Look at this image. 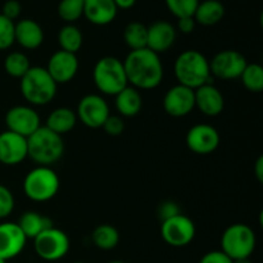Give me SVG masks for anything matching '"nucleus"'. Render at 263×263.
Returning <instances> with one entry per match:
<instances>
[{"label": "nucleus", "instance_id": "nucleus-1", "mask_svg": "<svg viewBox=\"0 0 263 263\" xmlns=\"http://www.w3.org/2000/svg\"><path fill=\"white\" fill-rule=\"evenodd\" d=\"M126 77L130 86L138 90H152L163 80V64L159 54L144 48L131 50L123 61Z\"/></svg>", "mask_w": 263, "mask_h": 263}, {"label": "nucleus", "instance_id": "nucleus-2", "mask_svg": "<svg viewBox=\"0 0 263 263\" xmlns=\"http://www.w3.org/2000/svg\"><path fill=\"white\" fill-rule=\"evenodd\" d=\"M175 77L180 85L189 89H198L212 82L210 61L198 50H185L175 61Z\"/></svg>", "mask_w": 263, "mask_h": 263}, {"label": "nucleus", "instance_id": "nucleus-3", "mask_svg": "<svg viewBox=\"0 0 263 263\" xmlns=\"http://www.w3.org/2000/svg\"><path fill=\"white\" fill-rule=\"evenodd\" d=\"M64 143L61 135L45 126H40L27 138V154L39 166L50 167L62 158Z\"/></svg>", "mask_w": 263, "mask_h": 263}, {"label": "nucleus", "instance_id": "nucleus-4", "mask_svg": "<svg viewBox=\"0 0 263 263\" xmlns=\"http://www.w3.org/2000/svg\"><path fill=\"white\" fill-rule=\"evenodd\" d=\"M58 85L44 67H31L21 79L20 89L26 102L32 105H46L55 98Z\"/></svg>", "mask_w": 263, "mask_h": 263}, {"label": "nucleus", "instance_id": "nucleus-5", "mask_svg": "<svg viewBox=\"0 0 263 263\" xmlns=\"http://www.w3.org/2000/svg\"><path fill=\"white\" fill-rule=\"evenodd\" d=\"M92 80L102 94L116 97L128 85L123 62L116 57H103L95 63Z\"/></svg>", "mask_w": 263, "mask_h": 263}, {"label": "nucleus", "instance_id": "nucleus-6", "mask_svg": "<svg viewBox=\"0 0 263 263\" xmlns=\"http://www.w3.org/2000/svg\"><path fill=\"white\" fill-rule=\"evenodd\" d=\"M61 181L53 168L37 166L31 170L23 180V193L33 202H48L59 192Z\"/></svg>", "mask_w": 263, "mask_h": 263}, {"label": "nucleus", "instance_id": "nucleus-7", "mask_svg": "<svg viewBox=\"0 0 263 263\" xmlns=\"http://www.w3.org/2000/svg\"><path fill=\"white\" fill-rule=\"evenodd\" d=\"M256 246V233L246 223L230 225L221 236V251L233 261L251 258Z\"/></svg>", "mask_w": 263, "mask_h": 263}, {"label": "nucleus", "instance_id": "nucleus-8", "mask_svg": "<svg viewBox=\"0 0 263 263\" xmlns=\"http://www.w3.org/2000/svg\"><path fill=\"white\" fill-rule=\"evenodd\" d=\"M71 241L68 235L54 226L46 229L33 239V249L44 261H59L69 252Z\"/></svg>", "mask_w": 263, "mask_h": 263}, {"label": "nucleus", "instance_id": "nucleus-9", "mask_svg": "<svg viewBox=\"0 0 263 263\" xmlns=\"http://www.w3.org/2000/svg\"><path fill=\"white\" fill-rule=\"evenodd\" d=\"M195 233H197V229H195L192 218L181 215V213L168 218V220L162 221V239L168 246L175 247V248L189 246L194 240Z\"/></svg>", "mask_w": 263, "mask_h": 263}, {"label": "nucleus", "instance_id": "nucleus-10", "mask_svg": "<svg viewBox=\"0 0 263 263\" xmlns=\"http://www.w3.org/2000/svg\"><path fill=\"white\" fill-rule=\"evenodd\" d=\"M247 64L248 62L240 51L228 49L217 53L210 61L211 74L221 80L240 79Z\"/></svg>", "mask_w": 263, "mask_h": 263}, {"label": "nucleus", "instance_id": "nucleus-11", "mask_svg": "<svg viewBox=\"0 0 263 263\" xmlns=\"http://www.w3.org/2000/svg\"><path fill=\"white\" fill-rule=\"evenodd\" d=\"M76 116L86 127L100 128L110 116L109 105L100 95H85L77 105Z\"/></svg>", "mask_w": 263, "mask_h": 263}, {"label": "nucleus", "instance_id": "nucleus-12", "mask_svg": "<svg viewBox=\"0 0 263 263\" xmlns=\"http://www.w3.org/2000/svg\"><path fill=\"white\" fill-rule=\"evenodd\" d=\"M8 130L27 139L41 126L40 116L28 105H15L5 115Z\"/></svg>", "mask_w": 263, "mask_h": 263}, {"label": "nucleus", "instance_id": "nucleus-13", "mask_svg": "<svg viewBox=\"0 0 263 263\" xmlns=\"http://www.w3.org/2000/svg\"><path fill=\"white\" fill-rule=\"evenodd\" d=\"M220 134L213 126L199 123L189 128L186 134V145L193 153L207 156L213 153L220 145Z\"/></svg>", "mask_w": 263, "mask_h": 263}, {"label": "nucleus", "instance_id": "nucleus-14", "mask_svg": "<svg viewBox=\"0 0 263 263\" xmlns=\"http://www.w3.org/2000/svg\"><path fill=\"white\" fill-rule=\"evenodd\" d=\"M163 109L171 117H185L195 109L194 90L177 84L167 90L163 98Z\"/></svg>", "mask_w": 263, "mask_h": 263}, {"label": "nucleus", "instance_id": "nucleus-15", "mask_svg": "<svg viewBox=\"0 0 263 263\" xmlns=\"http://www.w3.org/2000/svg\"><path fill=\"white\" fill-rule=\"evenodd\" d=\"M27 157V139L9 130L0 134V163L17 166Z\"/></svg>", "mask_w": 263, "mask_h": 263}, {"label": "nucleus", "instance_id": "nucleus-16", "mask_svg": "<svg viewBox=\"0 0 263 263\" xmlns=\"http://www.w3.org/2000/svg\"><path fill=\"white\" fill-rule=\"evenodd\" d=\"M46 71L57 85L67 84L76 77L79 72V59L76 54L58 50L50 57Z\"/></svg>", "mask_w": 263, "mask_h": 263}, {"label": "nucleus", "instance_id": "nucleus-17", "mask_svg": "<svg viewBox=\"0 0 263 263\" xmlns=\"http://www.w3.org/2000/svg\"><path fill=\"white\" fill-rule=\"evenodd\" d=\"M27 238L15 222L0 223V258L9 261L25 249Z\"/></svg>", "mask_w": 263, "mask_h": 263}, {"label": "nucleus", "instance_id": "nucleus-18", "mask_svg": "<svg viewBox=\"0 0 263 263\" xmlns=\"http://www.w3.org/2000/svg\"><path fill=\"white\" fill-rule=\"evenodd\" d=\"M195 108L208 117H216L222 113L225 108V99L222 92L215 85L205 84L194 90Z\"/></svg>", "mask_w": 263, "mask_h": 263}, {"label": "nucleus", "instance_id": "nucleus-19", "mask_svg": "<svg viewBox=\"0 0 263 263\" xmlns=\"http://www.w3.org/2000/svg\"><path fill=\"white\" fill-rule=\"evenodd\" d=\"M176 40V28L167 21H157L148 27L146 48L157 54L164 53Z\"/></svg>", "mask_w": 263, "mask_h": 263}, {"label": "nucleus", "instance_id": "nucleus-20", "mask_svg": "<svg viewBox=\"0 0 263 263\" xmlns=\"http://www.w3.org/2000/svg\"><path fill=\"white\" fill-rule=\"evenodd\" d=\"M117 7L113 0H85L84 15L87 21L98 26L113 22L117 15Z\"/></svg>", "mask_w": 263, "mask_h": 263}, {"label": "nucleus", "instance_id": "nucleus-21", "mask_svg": "<svg viewBox=\"0 0 263 263\" xmlns=\"http://www.w3.org/2000/svg\"><path fill=\"white\" fill-rule=\"evenodd\" d=\"M15 43L23 49H37L44 41V31L41 26L33 20H21L15 23Z\"/></svg>", "mask_w": 263, "mask_h": 263}, {"label": "nucleus", "instance_id": "nucleus-22", "mask_svg": "<svg viewBox=\"0 0 263 263\" xmlns=\"http://www.w3.org/2000/svg\"><path fill=\"white\" fill-rule=\"evenodd\" d=\"M115 98L116 109L123 117H134L139 115L143 107V98L140 91L130 85L121 90Z\"/></svg>", "mask_w": 263, "mask_h": 263}, {"label": "nucleus", "instance_id": "nucleus-23", "mask_svg": "<svg viewBox=\"0 0 263 263\" xmlns=\"http://www.w3.org/2000/svg\"><path fill=\"white\" fill-rule=\"evenodd\" d=\"M76 123L77 116L74 110H72L71 108L59 107L57 109L51 110L50 115L48 116L45 127L62 136L73 130Z\"/></svg>", "mask_w": 263, "mask_h": 263}, {"label": "nucleus", "instance_id": "nucleus-24", "mask_svg": "<svg viewBox=\"0 0 263 263\" xmlns=\"http://www.w3.org/2000/svg\"><path fill=\"white\" fill-rule=\"evenodd\" d=\"M225 15V7L220 0H204L198 4L195 9L194 18L195 23L202 26H213L220 22Z\"/></svg>", "mask_w": 263, "mask_h": 263}, {"label": "nucleus", "instance_id": "nucleus-25", "mask_svg": "<svg viewBox=\"0 0 263 263\" xmlns=\"http://www.w3.org/2000/svg\"><path fill=\"white\" fill-rule=\"evenodd\" d=\"M17 225L20 226L26 238L33 240L39 234L45 231L46 229L51 228L53 223H51L50 218L45 217L41 213L35 212V211H28V212H25L21 216Z\"/></svg>", "mask_w": 263, "mask_h": 263}, {"label": "nucleus", "instance_id": "nucleus-26", "mask_svg": "<svg viewBox=\"0 0 263 263\" xmlns=\"http://www.w3.org/2000/svg\"><path fill=\"white\" fill-rule=\"evenodd\" d=\"M91 239L97 248L102 251H110V249H115L120 243V233L115 226L103 223L94 229Z\"/></svg>", "mask_w": 263, "mask_h": 263}, {"label": "nucleus", "instance_id": "nucleus-27", "mask_svg": "<svg viewBox=\"0 0 263 263\" xmlns=\"http://www.w3.org/2000/svg\"><path fill=\"white\" fill-rule=\"evenodd\" d=\"M58 43L61 50L76 54L81 49L84 43V36L79 27L74 25H66L61 28L58 33Z\"/></svg>", "mask_w": 263, "mask_h": 263}, {"label": "nucleus", "instance_id": "nucleus-28", "mask_svg": "<svg viewBox=\"0 0 263 263\" xmlns=\"http://www.w3.org/2000/svg\"><path fill=\"white\" fill-rule=\"evenodd\" d=\"M123 40L131 50L146 48L148 41V27L140 22L128 23L123 31Z\"/></svg>", "mask_w": 263, "mask_h": 263}, {"label": "nucleus", "instance_id": "nucleus-29", "mask_svg": "<svg viewBox=\"0 0 263 263\" xmlns=\"http://www.w3.org/2000/svg\"><path fill=\"white\" fill-rule=\"evenodd\" d=\"M31 68L30 59L22 51H12L4 59V69L10 77L22 79Z\"/></svg>", "mask_w": 263, "mask_h": 263}, {"label": "nucleus", "instance_id": "nucleus-30", "mask_svg": "<svg viewBox=\"0 0 263 263\" xmlns=\"http://www.w3.org/2000/svg\"><path fill=\"white\" fill-rule=\"evenodd\" d=\"M240 80L248 91L261 92L263 90V67L258 63H248Z\"/></svg>", "mask_w": 263, "mask_h": 263}, {"label": "nucleus", "instance_id": "nucleus-31", "mask_svg": "<svg viewBox=\"0 0 263 263\" xmlns=\"http://www.w3.org/2000/svg\"><path fill=\"white\" fill-rule=\"evenodd\" d=\"M58 14L64 22H76L84 15V0H61L58 4Z\"/></svg>", "mask_w": 263, "mask_h": 263}, {"label": "nucleus", "instance_id": "nucleus-32", "mask_svg": "<svg viewBox=\"0 0 263 263\" xmlns=\"http://www.w3.org/2000/svg\"><path fill=\"white\" fill-rule=\"evenodd\" d=\"M170 12L179 20L182 17H193L199 0H164Z\"/></svg>", "mask_w": 263, "mask_h": 263}, {"label": "nucleus", "instance_id": "nucleus-33", "mask_svg": "<svg viewBox=\"0 0 263 263\" xmlns=\"http://www.w3.org/2000/svg\"><path fill=\"white\" fill-rule=\"evenodd\" d=\"M15 23L0 14V50H7L15 43Z\"/></svg>", "mask_w": 263, "mask_h": 263}, {"label": "nucleus", "instance_id": "nucleus-34", "mask_svg": "<svg viewBox=\"0 0 263 263\" xmlns=\"http://www.w3.org/2000/svg\"><path fill=\"white\" fill-rule=\"evenodd\" d=\"M15 200L13 193L5 185L0 184V220L9 217L14 211Z\"/></svg>", "mask_w": 263, "mask_h": 263}, {"label": "nucleus", "instance_id": "nucleus-35", "mask_svg": "<svg viewBox=\"0 0 263 263\" xmlns=\"http://www.w3.org/2000/svg\"><path fill=\"white\" fill-rule=\"evenodd\" d=\"M109 136H120L125 130V122L120 116H109L103 127Z\"/></svg>", "mask_w": 263, "mask_h": 263}, {"label": "nucleus", "instance_id": "nucleus-36", "mask_svg": "<svg viewBox=\"0 0 263 263\" xmlns=\"http://www.w3.org/2000/svg\"><path fill=\"white\" fill-rule=\"evenodd\" d=\"M2 14L10 21H14L15 18L20 17L21 14L20 2H17V0H8V2H5L4 5H3Z\"/></svg>", "mask_w": 263, "mask_h": 263}, {"label": "nucleus", "instance_id": "nucleus-37", "mask_svg": "<svg viewBox=\"0 0 263 263\" xmlns=\"http://www.w3.org/2000/svg\"><path fill=\"white\" fill-rule=\"evenodd\" d=\"M199 263H233V259L229 258L222 251H212L205 253Z\"/></svg>", "mask_w": 263, "mask_h": 263}, {"label": "nucleus", "instance_id": "nucleus-38", "mask_svg": "<svg viewBox=\"0 0 263 263\" xmlns=\"http://www.w3.org/2000/svg\"><path fill=\"white\" fill-rule=\"evenodd\" d=\"M158 213H159V217L162 218V221H164V220H168V218L174 217V216L179 215V213H181V212H180V208L176 203L164 202L159 205Z\"/></svg>", "mask_w": 263, "mask_h": 263}, {"label": "nucleus", "instance_id": "nucleus-39", "mask_svg": "<svg viewBox=\"0 0 263 263\" xmlns=\"http://www.w3.org/2000/svg\"><path fill=\"white\" fill-rule=\"evenodd\" d=\"M195 21L193 17H182L177 20V30L182 33H192L195 30Z\"/></svg>", "mask_w": 263, "mask_h": 263}, {"label": "nucleus", "instance_id": "nucleus-40", "mask_svg": "<svg viewBox=\"0 0 263 263\" xmlns=\"http://www.w3.org/2000/svg\"><path fill=\"white\" fill-rule=\"evenodd\" d=\"M254 175H256L258 182H263V157H258L254 166Z\"/></svg>", "mask_w": 263, "mask_h": 263}, {"label": "nucleus", "instance_id": "nucleus-41", "mask_svg": "<svg viewBox=\"0 0 263 263\" xmlns=\"http://www.w3.org/2000/svg\"><path fill=\"white\" fill-rule=\"evenodd\" d=\"M113 2H115L117 9L118 8L120 9H130V8H133L135 5L136 0H113Z\"/></svg>", "mask_w": 263, "mask_h": 263}, {"label": "nucleus", "instance_id": "nucleus-42", "mask_svg": "<svg viewBox=\"0 0 263 263\" xmlns=\"http://www.w3.org/2000/svg\"><path fill=\"white\" fill-rule=\"evenodd\" d=\"M233 263H252L249 258H243V259H236V261H233Z\"/></svg>", "mask_w": 263, "mask_h": 263}, {"label": "nucleus", "instance_id": "nucleus-43", "mask_svg": "<svg viewBox=\"0 0 263 263\" xmlns=\"http://www.w3.org/2000/svg\"><path fill=\"white\" fill-rule=\"evenodd\" d=\"M108 263H125V262H122V261H110V262H108Z\"/></svg>", "mask_w": 263, "mask_h": 263}, {"label": "nucleus", "instance_id": "nucleus-44", "mask_svg": "<svg viewBox=\"0 0 263 263\" xmlns=\"http://www.w3.org/2000/svg\"><path fill=\"white\" fill-rule=\"evenodd\" d=\"M0 263H7V261H5V259H3V258H0Z\"/></svg>", "mask_w": 263, "mask_h": 263}, {"label": "nucleus", "instance_id": "nucleus-45", "mask_svg": "<svg viewBox=\"0 0 263 263\" xmlns=\"http://www.w3.org/2000/svg\"><path fill=\"white\" fill-rule=\"evenodd\" d=\"M73 263H85V262H81V261H79V262H73Z\"/></svg>", "mask_w": 263, "mask_h": 263}, {"label": "nucleus", "instance_id": "nucleus-46", "mask_svg": "<svg viewBox=\"0 0 263 263\" xmlns=\"http://www.w3.org/2000/svg\"><path fill=\"white\" fill-rule=\"evenodd\" d=\"M84 2H85V0H84Z\"/></svg>", "mask_w": 263, "mask_h": 263}]
</instances>
